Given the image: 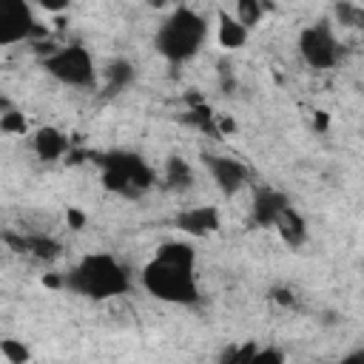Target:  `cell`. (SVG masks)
Masks as SVG:
<instances>
[{
  "instance_id": "17",
  "label": "cell",
  "mask_w": 364,
  "mask_h": 364,
  "mask_svg": "<svg viewBox=\"0 0 364 364\" xmlns=\"http://www.w3.org/2000/svg\"><path fill=\"white\" fill-rule=\"evenodd\" d=\"M262 14H264V0H236V20L245 28L259 26Z\"/></svg>"
},
{
  "instance_id": "22",
  "label": "cell",
  "mask_w": 364,
  "mask_h": 364,
  "mask_svg": "<svg viewBox=\"0 0 364 364\" xmlns=\"http://www.w3.org/2000/svg\"><path fill=\"white\" fill-rule=\"evenodd\" d=\"M65 219H68V225H71L74 230H82V228H85V213H82V210H77V208H68Z\"/></svg>"
},
{
  "instance_id": "10",
  "label": "cell",
  "mask_w": 364,
  "mask_h": 364,
  "mask_svg": "<svg viewBox=\"0 0 364 364\" xmlns=\"http://www.w3.org/2000/svg\"><path fill=\"white\" fill-rule=\"evenodd\" d=\"M290 205V199L282 193V191H276V188H259L256 193H253V205H250V216H253V222L256 225H262V228H273V222H276V216L282 213V208H287Z\"/></svg>"
},
{
  "instance_id": "16",
  "label": "cell",
  "mask_w": 364,
  "mask_h": 364,
  "mask_svg": "<svg viewBox=\"0 0 364 364\" xmlns=\"http://www.w3.org/2000/svg\"><path fill=\"white\" fill-rule=\"evenodd\" d=\"M26 253L51 262V259L60 256V242L51 239V236H43V233H28V236H26Z\"/></svg>"
},
{
  "instance_id": "2",
  "label": "cell",
  "mask_w": 364,
  "mask_h": 364,
  "mask_svg": "<svg viewBox=\"0 0 364 364\" xmlns=\"http://www.w3.org/2000/svg\"><path fill=\"white\" fill-rule=\"evenodd\" d=\"M208 37V23L202 14H196L188 6H179L171 11V17L156 31V51L168 63H185L191 60Z\"/></svg>"
},
{
  "instance_id": "12",
  "label": "cell",
  "mask_w": 364,
  "mask_h": 364,
  "mask_svg": "<svg viewBox=\"0 0 364 364\" xmlns=\"http://www.w3.org/2000/svg\"><path fill=\"white\" fill-rule=\"evenodd\" d=\"M273 228H276V233L282 236V242L287 247H301L307 242V222H304V216L293 205L282 208V213L276 216Z\"/></svg>"
},
{
  "instance_id": "24",
  "label": "cell",
  "mask_w": 364,
  "mask_h": 364,
  "mask_svg": "<svg viewBox=\"0 0 364 364\" xmlns=\"http://www.w3.org/2000/svg\"><path fill=\"white\" fill-rule=\"evenodd\" d=\"M213 122H216V134H233L236 131V122L230 117H213Z\"/></svg>"
},
{
  "instance_id": "18",
  "label": "cell",
  "mask_w": 364,
  "mask_h": 364,
  "mask_svg": "<svg viewBox=\"0 0 364 364\" xmlns=\"http://www.w3.org/2000/svg\"><path fill=\"white\" fill-rule=\"evenodd\" d=\"M336 20L347 28H358V26H364V11L353 0H338L336 3Z\"/></svg>"
},
{
  "instance_id": "28",
  "label": "cell",
  "mask_w": 364,
  "mask_h": 364,
  "mask_svg": "<svg viewBox=\"0 0 364 364\" xmlns=\"http://www.w3.org/2000/svg\"><path fill=\"white\" fill-rule=\"evenodd\" d=\"M9 108H11V102H9V100H6V97H0V114H6V111H9Z\"/></svg>"
},
{
  "instance_id": "5",
  "label": "cell",
  "mask_w": 364,
  "mask_h": 364,
  "mask_svg": "<svg viewBox=\"0 0 364 364\" xmlns=\"http://www.w3.org/2000/svg\"><path fill=\"white\" fill-rule=\"evenodd\" d=\"M43 68H46L54 80H60V82H65V85H77V88L94 85V80H97L91 54H88L82 46H77V43L60 46V48H54L51 54H46Z\"/></svg>"
},
{
  "instance_id": "7",
  "label": "cell",
  "mask_w": 364,
  "mask_h": 364,
  "mask_svg": "<svg viewBox=\"0 0 364 364\" xmlns=\"http://www.w3.org/2000/svg\"><path fill=\"white\" fill-rule=\"evenodd\" d=\"M34 26L28 0H0V48L28 40Z\"/></svg>"
},
{
  "instance_id": "11",
  "label": "cell",
  "mask_w": 364,
  "mask_h": 364,
  "mask_svg": "<svg viewBox=\"0 0 364 364\" xmlns=\"http://www.w3.org/2000/svg\"><path fill=\"white\" fill-rule=\"evenodd\" d=\"M31 145H34V154H37L43 162H57V159H63V156L68 154V148H71L68 136H65L60 128H54V125L37 128Z\"/></svg>"
},
{
  "instance_id": "25",
  "label": "cell",
  "mask_w": 364,
  "mask_h": 364,
  "mask_svg": "<svg viewBox=\"0 0 364 364\" xmlns=\"http://www.w3.org/2000/svg\"><path fill=\"white\" fill-rule=\"evenodd\" d=\"M46 11H54V14H60V11H65L68 9V0H37Z\"/></svg>"
},
{
  "instance_id": "4",
  "label": "cell",
  "mask_w": 364,
  "mask_h": 364,
  "mask_svg": "<svg viewBox=\"0 0 364 364\" xmlns=\"http://www.w3.org/2000/svg\"><path fill=\"white\" fill-rule=\"evenodd\" d=\"M102 168V185L119 196H139L154 185V168L131 151H108V154H88Z\"/></svg>"
},
{
  "instance_id": "13",
  "label": "cell",
  "mask_w": 364,
  "mask_h": 364,
  "mask_svg": "<svg viewBox=\"0 0 364 364\" xmlns=\"http://www.w3.org/2000/svg\"><path fill=\"white\" fill-rule=\"evenodd\" d=\"M216 40H219V46H222L225 51H236V48L245 46L247 28H245L236 17H230L228 11L219 9V31H216Z\"/></svg>"
},
{
  "instance_id": "19",
  "label": "cell",
  "mask_w": 364,
  "mask_h": 364,
  "mask_svg": "<svg viewBox=\"0 0 364 364\" xmlns=\"http://www.w3.org/2000/svg\"><path fill=\"white\" fill-rule=\"evenodd\" d=\"M0 353H3V358L11 361V364H23V361L31 358L28 347H26L23 341H17V338H3V341H0Z\"/></svg>"
},
{
  "instance_id": "6",
  "label": "cell",
  "mask_w": 364,
  "mask_h": 364,
  "mask_svg": "<svg viewBox=\"0 0 364 364\" xmlns=\"http://www.w3.org/2000/svg\"><path fill=\"white\" fill-rule=\"evenodd\" d=\"M299 54L310 68H333L338 63L341 48L327 20L313 23L299 34Z\"/></svg>"
},
{
  "instance_id": "20",
  "label": "cell",
  "mask_w": 364,
  "mask_h": 364,
  "mask_svg": "<svg viewBox=\"0 0 364 364\" xmlns=\"http://www.w3.org/2000/svg\"><path fill=\"white\" fill-rule=\"evenodd\" d=\"M0 131H6V134H26L28 122H26V117L20 111L9 108L6 114H0Z\"/></svg>"
},
{
  "instance_id": "27",
  "label": "cell",
  "mask_w": 364,
  "mask_h": 364,
  "mask_svg": "<svg viewBox=\"0 0 364 364\" xmlns=\"http://www.w3.org/2000/svg\"><path fill=\"white\" fill-rule=\"evenodd\" d=\"M43 284H46V287H65V279H60V276L48 273V276H43Z\"/></svg>"
},
{
  "instance_id": "21",
  "label": "cell",
  "mask_w": 364,
  "mask_h": 364,
  "mask_svg": "<svg viewBox=\"0 0 364 364\" xmlns=\"http://www.w3.org/2000/svg\"><path fill=\"white\" fill-rule=\"evenodd\" d=\"M267 361L282 364V361H284V353H282V350H276V347H267V350H256V353H253V358H250V364H267Z\"/></svg>"
},
{
  "instance_id": "8",
  "label": "cell",
  "mask_w": 364,
  "mask_h": 364,
  "mask_svg": "<svg viewBox=\"0 0 364 364\" xmlns=\"http://www.w3.org/2000/svg\"><path fill=\"white\" fill-rule=\"evenodd\" d=\"M202 159H205V165L210 168V176H213V182L219 185V191H222L225 196L239 193V191L247 185V179H250L247 165H242L239 159L216 156V154H205Z\"/></svg>"
},
{
  "instance_id": "9",
  "label": "cell",
  "mask_w": 364,
  "mask_h": 364,
  "mask_svg": "<svg viewBox=\"0 0 364 364\" xmlns=\"http://www.w3.org/2000/svg\"><path fill=\"white\" fill-rule=\"evenodd\" d=\"M173 225L191 236H210L219 230V210L213 205H196V208L179 210Z\"/></svg>"
},
{
  "instance_id": "15",
  "label": "cell",
  "mask_w": 364,
  "mask_h": 364,
  "mask_svg": "<svg viewBox=\"0 0 364 364\" xmlns=\"http://www.w3.org/2000/svg\"><path fill=\"white\" fill-rule=\"evenodd\" d=\"M165 185H168L171 191H188V188L193 185V171H191V165H188L185 159H179V156H171V159L165 162Z\"/></svg>"
},
{
  "instance_id": "26",
  "label": "cell",
  "mask_w": 364,
  "mask_h": 364,
  "mask_svg": "<svg viewBox=\"0 0 364 364\" xmlns=\"http://www.w3.org/2000/svg\"><path fill=\"white\" fill-rule=\"evenodd\" d=\"M313 125H316L318 131H327V125H330V117H327V111H316V117H313Z\"/></svg>"
},
{
  "instance_id": "3",
  "label": "cell",
  "mask_w": 364,
  "mask_h": 364,
  "mask_svg": "<svg viewBox=\"0 0 364 364\" xmlns=\"http://www.w3.org/2000/svg\"><path fill=\"white\" fill-rule=\"evenodd\" d=\"M142 284L151 296L171 301V304H196L199 301V284L193 264H179L154 256L142 267Z\"/></svg>"
},
{
  "instance_id": "14",
  "label": "cell",
  "mask_w": 364,
  "mask_h": 364,
  "mask_svg": "<svg viewBox=\"0 0 364 364\" xmlns=\"http://www.w3.org/2000/svg\"><path fill=\"white\" fill-rule=\"evenodd\" d=\"M136 77V68L128 63V60H114L108 68H105V91L108 94H119L122 88H128Z\"/></svg>"
},
{
  "instance_id": "1",
  "label": "cell",
  "mask_w": 364,
  "mask_h": 364,
  "mask_svg": "<svg viewBox=\"0 0 364 364\" xmlns=\"http://www.w3.org/2000/svg\"><path fill=\"white\" fill-rule=\"evenodd\" d=\"M65 287L88 299H111V296H122L131 287V276L114 256L88 253L65 276Z\"/></svg>"
},
{
  "instance_id": "23",
  "label": "cell",
  "mask_w": 364,
  "mask_h": 364,
  "mask_svg": "<svg viewBox=\"0 0 364 364\" xmlns=\"http://www.w3.org/2000/svg\"><path fill=\"white\" fill-rule=\"evenodd\" d=\"M270 296H273V301H279V304H284V307L296 304L293 293H290V290H284V287H273V290H270Z\"/></svg>"
}]
</instances>
